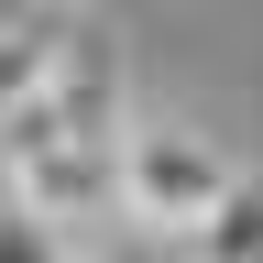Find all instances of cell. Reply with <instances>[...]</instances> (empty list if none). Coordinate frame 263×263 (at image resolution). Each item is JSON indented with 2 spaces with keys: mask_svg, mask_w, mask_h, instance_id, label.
I'll list each match as a JSON object with an SVG mask.
<instances>
[{
  "mask_svg": "<svg viewBox=\"0 0 263 263\" xmlns=\"http://www.w3.org/2000/svg\"><path fill=\"white\" fill-rule=\"evenodd\" d=\"M230 186H241V164H230L209 132H186V121H132L121 132V209L154 230V241H197L219 209H230Z\"/></svg>",
  "mask_w": 263,
  "mask_h": 263,
  "instance_id": "1",
  "label": "cell"
},
{
  "mask_svg": "<svg viewBox=\"0 0 263 263\" xmlns=\"http://www.w3.org/2000/svg\"><path fill=\"white\" fill-rule=\"evenodd\" d=\"M55 44H66L55 11H0V121H11L22 99L55 77Z\"/></svg>",
  "mask_w": 263,
  "mask_h": 263,
  "instance_id": "2",
  "label": "cell"
},
{
  "mask_svg": "<svg viewBox=\"0 0 263 263\" xmlns=\"http://www.w3.org/2000/svg\"><path fill=\"white\" fill-rule=\"evenodd\" d=\"M0 263H66V230H44L11 186H0Z\"/></svg>",
  "mask_w": 263,
  "mask_h": 263,
  "instance_id": "3",
  "label": "cell"
},
{
  "mask_svg": "<svg viewBox=\"0 0 263 263\" xmlns=\"http://www.w3.org/2000/svg\"><path fill=\"white\" fill-rule=\"evenodd\" d=\"M66 263H186L176 241H88V252H66Z\"/></svg>",
  "mask_w": 263,
  "mask_h": 263,
  "instance_id": "4",
  "label": "cell"
}]
</instances>
